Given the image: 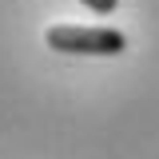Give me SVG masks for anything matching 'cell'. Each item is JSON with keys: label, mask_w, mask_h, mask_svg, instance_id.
Instances as JSON below:
<instances>
[{"label": "cell", "mask_w": 159, "mask_h": 159, "mask_svg": "<svg viewBox=\"0 0 159 159\" xmlns=\"http://www.w3.org/2000/svg\"><path fill=\"white\" fill-rule=\"evenodd\" d=\"M44 44L64 56H119L127 48V36L119 28H84V24H52L44 32Z\"/></svg>", "instance_id": "1"}, {"label": "cell", "mask_w": 159, "mask_h": 159, "mask_svg": "<svg viewBox=\"0 0 159 159\" xmlns=\"http://www.w3.org/2000/svg\"><path fill=\"white\" fill-rule=\"evenodd\" d=\"M84 8H92V12H99V16H111L119 8V0H80Z\"/></svg>", "instance_id": "2"}]
</instances>
